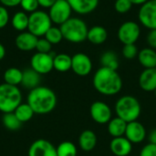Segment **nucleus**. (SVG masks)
<instances>
[{"instance_id": "obj_11", "label": "nucleus", "mask_w": 156, "mask_h": 156, "mask_svg": "<svg viewBox=\"0 0 156 156\" xmlns=\"http://www.w3.org/2000/svg\"><path fill=\"white\" fill-rule=\"evenodd\" d=\"M90 113L92 120L99 124L108 123L112 120V110L110 106L103 101H95L91 104Z\"/></svg>"}, {"instance_id": "obj_33", "label": "nucleus", "mask_w": 156, "mask_h": 156, "mask_svg": "<svg viewBox=\"0 0 156 156\" xmlns=\"http://www.w3.org/2000/svg\"><path fill=\"white\" fill-rule=\"evenodd\" d=\"M133 7V3L130 0H116L114 4V8L119 14L128 13Z\"/></svg>"}, {"instance_id": "obj_14", "label": "nucleus", "mask_w": 156, "mask_h": 156, "mask_svg": "<svg viewBox=\"0 0 156 156\" xmlns=\"http://www.w3.org/2000/svg\"><path fill=\"white\" fill-rule=\"evenodd\" d=\"M132 144H140L146 137V130L144 126L138 121L127 123L125 135Z\"/></svg>"}, {"instance_id": "obj_43", "label": "nucleus", "mask_w": 156, "mask_h": 156, "mask_svg": "<svg viewBox=\"0 0 156 156\" xmlns=\"http://www.w3.org/2000/svg\"><path fill=\"white\" fill-rule=\"evenodd\" d=\"M5 47L0 43V60H2V59L5 58Z\"/></svg>"}, {"instance_id": "obj_23", "label": "nucleus", "mask_w": 156, "mask_h": 156, "mask_svg": "<svg viewBox=\"0 0 156 156\" xmlns=\"http://www.w3.org/2000/svg\"><path fill=\"white\" fill-rule=\"evenodd\" d=\"M40 82V74L36 72L32 69H28L23 71V78H22V86L28 90H33L39 86Z\"/></svg>"}, {"instance_id": "obj_28", "label": "nucleus", "mask_w": 156, "mask_h": 156, "mask_svg": "<svg viewBox=\"0 0 156 156\" xmlns=\"http://www.w3.org/2000/svg\"><path fill=\"white\" fill-rule=\"evenodd\" d=\"M28 18H29V16H27L25 12H22V11L16 12L12 17V20H11L12 26L17 31L22 32L28 27Z\"/></svg>"}, {"instance_id": "obj_12", "label": "nucleus", "mask_w": 156, "mask_h": 156, "mask_svg": "<svg viewBox=\"0 0 156 156\" xmlns=\"http://www.w3.org/2000/svg\"><path fill=\"white\" fill-rule=\"evenodd\" d=\"M71 69L75 74L80 77L89 75L92 69V61L90 58L84 53H77L71 57Z\"/></svg>"}, {"instance_id": "obj_27", "label": "nucleus", "mask_w": 156, "mask_h": 156, "mask_svg": "<svg viewBox=\"0 0 156 156\" xmlns=\"http://www.w3.org/2000/svg\"><path fill=\"white\" fill-rule=\"evenodd\" d=\"M101 67H105L113 70H117L120 66L118 56L113 51L104 52L101 57Z\"/></svg>"}, {"instance_id": "obj_32", "label": "nucleus", "mask_w": 156, "mask_h": 156, "mask_svg": "<svg viewBox=\"0 0 156 156\" xmlns=\"http://www.w3.org/2000/svg\"><path fill=\"white\" fill-rule=\"evenodd\" d=\"M139 50L135 44H128V45H123L122 48V56L126 59H133L138 56Z\"/></svg>"}, {"instance_id": "obj_39", "label": "nucleus", "mask_w": 156, "mask_h": 156, "mask_svg": "<svg viewBox=\"0 0 156 156\" xmlns=\"http://www.w3.org/2000/svg\"><path fill=\"white\" fill-rule=\"evenodd\" d=\"M0 3L4 5V6H16L20 5L21 0H0Z\"/></svg>"}, {"instance_id": "obj_1", "label": "nucleus", "mask_w": 156, "mask_h": 156, "mask_svg": "<svg viewBox=\"0 0 156 156\" xmlns=\"http://www.w3.org/2000/svg\"><path fill=\"white\" fill-rule=\"evenodd\" d=\"M92 83L95 90L105 96L116 95L122 88V80L117 70L105 67L100 68L95 72Z\"/></svg>"}, {"instance_id": "obj_35", "label": "nucleus", "mask_w": 156, "mask_h": 156, "mask_svg": "<svg viewBox=\"0 0 156 156\" xmlns=\"http://www.w3.org/2000/svg\"><path fill=\"white\" fill-rule=\"evenodd\" d=\"M20 5L24 9V11L33 13L37 10L39 4L37 0H21Z\"/></svg>"}, {"instance_id": "obj_6", "label": "nucleus", "mask_w": 156, "mask_h": 156, "mask_svg": "<svg viewBox=\"0 0 156 156\" xmlns=\"http://www.w3.org/2000/svg\"><path fill=\"white\" fill-rule=\"evenodd\" d=\"M51 24L52 21L48 13L37 10L29 15L27 29L30 33L38 37L45 36L46 32L52 27Z\"/></svg>"}, {"instance_id": "obj_37", "label": "nucleus", "mask_w": 156, "mask_h": 156, "mask_svg": "<svg viewBox=\"0 0 156 156\" xmlns=\"http://www.w3.org/2000/svg\"><path fill=\"white\" fill-rule=\"evenodd\" d=\"M9 21V14L5 6H0V28L5 27Z\"/></svg>"}, {"instance_id": "obj_24", "label": "nucleus", "mask_w": 156, "mask_h": 156, "mask_svg": "<svg viewBox=\"0 0 156 156\" xmlns=\"http://www.w3.org/2000/svg\"><path fill=\"white\" fill-rule=\"evenodd\" d=\"M71 62L72 58L68 54H58L54 57L53 59V66L54 69L59 72H66L71 69Z\"/></svg>"}, {"instance_id": "obj_42", "label": "nucleus", "mask_w": 156, "mask_h": 156, "mask_svg": "<svg viewBox=\"0 0 156 156\" xmlns=\"http://www.w3.org/2000/svg\"><path fill=\"white\" fill-rule=\"evenodd\" d=\"M133 5H142L144 4H145L146 2H148L149 0H130Z\"/></svg>"}, {"instance_id": "obj_38", "label": "nucleus", "mask_w": 156, "mask_h": 156, "mask_svg": "<svg viewBox=\"0 0 156 156\" xmlns=\"http://www.w3.org/2000/svg\"><path fill=\"white\" fill-rule=\"evenodd\" d=\"M147 43L150 48L156 49V29H152L147 34Z\"/></svg>"}, {"instance_id": "obj_13", "label": "nucleus", "mask_w": 156, "mask_h": 156, "mask_svg": "<svg viewBox=\"0 0 156 156\" xmlns=\"http://www.w3.org/2000/svg\"><path fill=\"white\" fill-rule=\"evenodd\" d=\"M28 156H58L57 148L44 139L36 140L28 149Z\"/></svg>"}, {"instance_id": "obj_8", "label": "nucleus", "mask_w": 156, "mask_h": 156, "mask_svg": "<svg viewBox=\"0 0 156 156\" xmlns=\"http://www.w3.org/2000/svg\"><path fill=\"white\" fill-rule=\"evenodd\" d=\"M72 9L67 0H57L51 7H49V17L52 23L62 25L71 17Z\"/></svg>"}, {"instance_id": "obj_26", "label": "nucleus", "mask_w": 156, "mask_h": 156, "mask_svg": "<svg viewBox=\"0 0 156 156\" xmlns=\"http://www.w3.org/2000/svg\"><path fill=\"white\" fill-rule=\"evenodd\" d=\"M14 113L16 116V118L19 120V122L22 123L30 121L35 114L33 109L30 107V105L27 102L19 104L16 107V109L14 111Z\"/></svg>"}, {"instance_id": "obj_19", "label": "nucleus", "mask_w": 156, "mask_h": 156, "mask_svg": "<svg viewBox=\"0 0 156 156\" xmlns=\"http://www.w3.org/2000/svg\"><path fill=\"white\" fill-rule=\"evenodd\" d=\"M139 63L145 69H154L156 66V51L152 48H144L137 56Z\"/></svg>"}, {"instance_id": "obj_46", "label": "nucleus", "mask_w": 156, "mask_h": 156, "mask_svg": "<svg viewBox=\"0 0 156 156\" xmlns=\"http://www.w3.org/2000/svg\"><path fill=\"white\" fill-rule=\"evenodd\" d=\"M154 69H156V66H155V68H154Z\"/></svg>"}, {"instance_id": "obj_25", "label": "nucleus", "mask_w": 156, "mask_h": 156, "mask_svg": "<svg viewBox=\"0 0 156 156\" xmlns=\"http://www.w3.org/2000/svg\"><path fill=\"white\" fill-rule=\"evenodd\" d=\"M23 71H21L17 68H9L4 73V80L5 83L13 86H18L22 82Z\"/></svg>"}, {"instance_id": "obj_7", "label": "nucleus", "mask_w": 156, "mask_h": 156, "mask_svg": "<svg viewBox=\"0 0 156 156\" xmlns=\"http://www.w3.org/2000/svg\"><path fill=\"white\" fill-rule=\"evenodd\" d=\"M140 36L141 27L139 24L131 20L122 23L117 32V37L123 45L135 44Z\"/></svg>"}, {"instance_id": "obj_9", "label": "nucleus", "mask_w": 156, "mask_h": 156, "mask_svg": "<svg viewBox=\"0 0 156 156\" xmlns=\"http://www.w3.org/2000/svg\"><path fill=\"white\" fill-rule=\"evenodd\" d=\"M138 19L149 30L156 29V0H149L141 5L138 12Z\"/></svg>"}, {"instance_id": "obj_44", "label": "nucleus", "mask_w": 156, "mask_h": 156, "mask_svg": "<svg viewBox=\"0 0 156 156\" xmlns=\"http://www.w3.org/2000/svg\"><path fill=\"white\" fill-rule=\"evenodd\" d=\"M154 95H155V97H156V89L154 90Z\"/></svg>"}, {"instance_id": "obj_20", "label": "nucleus", "mask_w": 156, "mask_h": 156, "mask_svg": "<svg viewBox=\"0 0 156 156\" xmlns=\"http://www.w3.org/2000/svg\"><path fill=\"white\" fill-rule=\"evenodd\" d=\"M97 144V136L94 132L90 130L83 131L79 137V145L84 152L92 151Z\"/></svg>"}, {"instance_id": "obj_5", "label": "nucleus", "mask_w": 156, "mask_h": 156, "mask_svg": "<svg viewBox=\"0 0 156 156\" xmlns=\"http://www.w3.org/2000/svg\"><path fill=\"white\" fill-rule=\"evenodd\" d=\"M22 103V93L17 86L7 83L0 84V112L5 113L14 112Z\"/></svg>"}, {"instance_id": "obj_10", "label": "nucleus", "mask_w": 156, "mask_h": 156, "mask_svg": "<svg viewBox=\"0 0 156 156\" xmlns=\"http://www.w3.org/2000/svg\"><path fill=\"white\" fill-rule=\"evenodd\" d=\"M55 56H53L51 52L48 54L37 52L31 58L30 60L31 69L40 75H45L49 73L54 69L53 59Z\"/></svg>"}, {"instance_id": "obj_40", "label": "nucleus", "mask_w": 156, "mask_h": 156, "mask_svg": "<svg viewBox=\"0 0 156 156\" xmlns=\"http://www.w3.org/2000/svg\"><path fill=\"white\" fill-rule=\"evenodd\" d=\"M57 0H37L38 4L40 6H43L45 8H49L53 5V4L56 2Z\"/></svg>"}, {"instance_id": "obj_41", "label": "nucleus", "mask_w": 156, "mask_h": 156, "mask_svg": "<svg viewBox=\"0 0 156 156\" xmlns=\"http://www.w3.org/2000/svg\"><path fill=\"white\" fill-rule=\"evenodd\" d=\"M149 143L156 144V129H154L149 134Z\"/></svg>"}, {"instance_id": "obj_34", "label": "nucleus", "mask_w": 156, "mask_h": 156, "mask_svg": "<svg viewBox=\"0 0 156 156\" xmlns=\"http://www.w3.org/2000/svg\"><path fill=\"white\" fill-rule=\"evenodd\" d=\"M51 48H52V44L48 40H47L46 38L37 39V43L36 46V49L37 52L48 54L51 52Z\"/></svg>"}, {"instance_id": "obj_30", "label": "nucleus", "mask_w": 156, "mask_h": 156, "mask_svg": "<svg viewBox=\"0 0 156 156\" xmlns=\"http://www.w3.org/2000/svg\"><path fill=\"white\" fill-rule=\"evenodd\" d=\"M77 147L76 145L69 141L62 142L57 147L58 156H77Z\"/></svg>"}, {"instance_id": "obj_22", "label": "nucleus", "mask_w": 156, "mask_h": 156, "mask_svg": "<svg viewBox=\"0 0 156 156\" xmlns=\"http://www.w3.org/2000/svg\"><path fill=\"white\" fill-rule=\"evenodd\" d=\"M127 127V122L119 117L112 118V120L108 122V133L113 137H122L125 135V131Z\"/></svg>"}, {"instance_id": "obj_21", "label": "nucleus", "mask_w": 156, "mask_h": 156, "mask_svg": "<svg viewBox=\"0 0 156 156\" xmlns=\"http://www.w3.org/2000/svg\"><path fill=\"white\" fill-rule=\"evenodd\" d=\"M108 38V32L101 26H94L88 31L87 39L93 45H101Z\"/></svg>"}, {"instance_id": "obj_4", "label": "nucleus", "mask_w": 156, "mask_h": 156, "mask_svg": "<svg viewBox=\"0 0 156 156\" xmlns=\"http://www.w3.org/2000/svg\"><path fill=\"white\" fill-rule=\"evenodd\" d=\"M115 112L117 117L122 119L127 123L137 121L142 112V107L139 101L131 95L121 97L115 104Z\"/></svg>"}, {"instance_id": "obj_18", "label": "nucleus", "mask_w": 156, "mask_h": 156, "mask_svg": "<svg viewBox=\"0 0 156 156\" xmlns=\"http://www.w3.org/2000/svg\"><path fill=\"white\" fill-rule=\"evenodd\" d=\"M139 86L144 91H154L156 89L155 69H145L140 74Z\"/></svg>"}, {"instance_id": "obj_3", "label": "nucleus", "mask_w": 156, "mask_h": 156, "mask_svg": "<svg viewBox=\"0 0 156 156\" xmlns=\"http://www.w3.org/2000/svg\"><path fill=\"white\" fill-rule=\"evenodd\" d=\"M63 38L71 43H81L87 39L88 26L79 17H70L60 26Z\"/></svg>"}, {"instance_id": "obj_15", "label": "nucleus", "mask_w": 156, "mask_h": 156, "mask_svg": "<svg viewBox=\"0 0 156 156\" xmlns=\"http://www.w3.org/2000/svg\"><path fill=\"white\" fill-rule=\"evenodd\" d=\"M133 144L125 137L113 138L110 144V149L112 153L116 156H127L132 152Z\"/></svg>"}, {"instance_id": "obj_31", "label": "nucleus", "mask_w": 156, "mask_h": 156, "mask_svg": "<svg viewBox=\"0 0 156 156\" xmlns=\"http://www.w3.org/2000/svg\"><path fill=\"white\" fill-rule=\"evenodd\" d=\"M45 38L47 40H48L52 45H56L58 44L62 39H63V36H62V32L60 30V27H51L45 34Z\"/></svg>"}, {"instance_id": "obj_2", "label": "nucleus", "mask_w": 156, "mask_h": 156, "mask_svg": "<svg viewBox=\"0 0 156 156\" xmlns=\"http://www.w3.org/2000/svg\"><path fill=\"white\" fill-rule=\"evenodd\" d=\"M27 101L33 109L35 114L44 115L50 113L56 108L57 96L51 89L45 86H37L29 91Z\"/></svg>"}, {"instance_id": "obj_16", "label": "nucleus", "mask_w": 156, "mask_h": 156, "mask_svg": "<svg viewBox=\"0 0 156 156\" xmlns=\"http://www.w3.org/2000/svg\"><path fill=\"white\" fill-rule=\"evenodd\" d=\"M72 11L80 15H89L96 10L100 0H67Z\"/></svg>"}, {"instance_id": "obj_17", "label": "nucleus", "mask_w": 156, "mask_h": 156, "mask_svg": "<svg viewBox=\"0 0 156 156\" xmlns=\"http://www.w3.org/2000/svg\"><path fill=\"white\" fill-rule=\"evenodd\" d=\"M38 37L32 33L21 32L16 37V46L18 49L22 51H30L36 49Z\"/></svg>"}, {"instance_id": "obj_36", "label": "nucleus", "mask_w": 156, "mask_h": 156, "mask_svg": "<svg viewBox=\"0 0 156 156\" xmlns=\"http://www.w3.org/2000/svg\"><path fill=\"white\" fill-rule=\"evenodd\" d=\"M139 156H156V144H148L140 152Z\"/></svg>"}, {"instance_id": "obj_29", "label": "nucleus", "mask_w": 156, "mask_h": 156, "mask_svg": "<svg viewBox=\"0 0 156 156\" xmlns=\"http://www.w3.org/2000/svg\"><path fill=\"white\" fill-rule=\"evenodd\" d=\"M2 122L5 128L9 131H16L20 129L22 125V122H19L14 112L5 113L2 118Z\"/></svg>"}, {"instance_id": "obj_45", "label": "nucleus", "mask_w": 156, "mask_h": 156, "mask_svg": "<svg viewBox=\"0 0 156 156\" xmlns=\"http://www.w3.org/2000/svg\"><path fill=\"white\" fill-rule=\"evenodd\" d=\"M0 69H1V66H0Z\"/></svg>"}]
</instances>
